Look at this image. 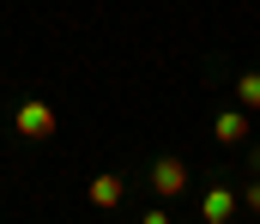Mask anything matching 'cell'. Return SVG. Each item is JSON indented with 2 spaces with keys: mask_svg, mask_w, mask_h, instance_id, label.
Returning <instances> with one entry per match:
<instances>
[{
  "mask_svg": "<svg viewBox=\"0 0 260 224\" xmlns=\"http://www.w3.org/2000/svg\"><path fill=\"white\" fill-rule=\"evenodd\" d=\"M12 121H18V140H49V134H55V109H49L43 97H24Z\"/></svg>",
  "mask_w": 260,
  "mask_h": 224,
  "instance_id": "6da1fadb",
  "label": "cell"
},
{
  "mask_svg": "<svg viewBox=\"0 0 260 224\" xmlns=\"http://www.w3.org/2000/svg\"><path fill=\"white\" fill-rule=\"evenodd\" d=\"M151 188H157L164 200H176V194L188 188V164H182V157H157V164H151Z\"/></svg>",
  "mask_w": 260,
  "mask_h": 224,
  "instance_id": "7a4b0ae2",
  "label": "cell"
},
{
  "mask_svg": "<svg viewBox=\"0 0 260 224\" xmlns=\"http://www.w3.org/2000/svg\"><path fill=\"white\" fill-rule=\"evenodd\" d=\"M212 140H218V146H242V140H248V109L236 103V109L212 115Z\"/></svg>",
  "mask_w": 260,
  "mask_h": 224,
  "instance_id": "3957f363",
  "label": "cell"
},
{
  "mask_svg": "<svg viewBox=\"0 0 260 224\" xmlns=\"http://www.w3.org/2000/svg\"><path fill=\"white\" fill-rule=\"evenodd\" d=\"M121 194H127V182L115 176V170H103V176H91V206H121Z\"/></svg>",
  "mask_w": 260,
  "mask_h": 224,
  "instance_id": "277c9868",
  "label": "cell"
},
{
  "mask_svg": "<svg viewBox=\"0 0 260 224\" xmlns=\"http://www.w3.org/2000/svg\"><path fill=\"white\" fill-rule=\"evenodd\" d=\"M230 212H236V194H230V188H206L200 218H206V224H230Z\"/></svg>",
  "mask_w": 260,
  "mask_h": 224,
  "instance_id": "5b68a950",
  "label": "cell"
},
{
  "mask_svg": "<svg viewBox=\"0 0 260 224\" xmlns=\"http://www.w3.org/2000/svg\"><path fill=\"white\" fill-rule=\"evenodd\" d=\"M236 103H242L248 115L260 109V73H242V79H236Z\"/></svg>",
  "mask_w": 260,
  "mask_h": 224,
  "instance_id": "8992f818",
  "label": "cell"
},
{
  "mask_svg": "<svg viewBox=\"0 0 260 224\" xmlns=\"http://www.w3.org/2000/svg\"><path fill=\"white\" fill-rule=\"evenodd\" d=\"M242 206H248V212H260V176H254V188L242 194Z\"/></svg>",
  "mask_w": 260,
  "mask_h": 224,
  "instance_id": "52a82bcc",
  "label": "cell"
},
{
  "mask_svg": "<svg viewBox=\"0 0 260 224\" xmlns=\"http://www.w3.org/2000/svg\"><path fill=\"white\" fill-rule=\"evenodd\" d=\"M139 224H170V212H164V206H157V212H145V218Z\"/></svg>",
  "mask_w": 260,
  "mask_h": 224,
  "instance_id": "ba28073f",
  "label": "cell"
},
{
  "mask_svg": "<svg viewBox=\"0 0 260 224\" xmlns=\"http://www.w3.org/2000/svg\"><path fill=\"white\" fill-rule=\"evenodd\" d=\"M248 164H254V176H260V151H254V157H248Z\"/></svg>",
  "mask_w": 260,
  "mask_h": 224,
  "instance_id": "9c48e42d",
  "label": "cell"
}]
</instances>
